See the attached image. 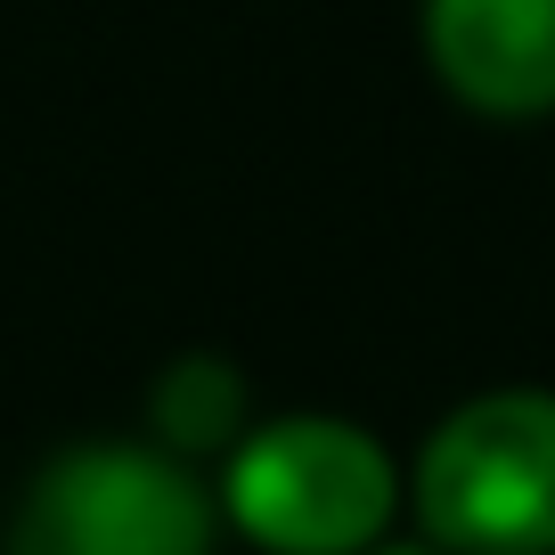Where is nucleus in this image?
<instances>
[{"instance_id":"obj_1","label":"nucleus","mask_w":555,"mask_h":555,"mask_svg":"<svg viewBox=\"0 0 555 555\" xmlns=\"http://www.w3.org/2000/svg\"><path fill=\"white\" fill-rule=\"evenodd\" d=\"M221 531L254 555H367L392 539L409 474L376 425L344 409L254 416V434L212 474Z\"/></svg>"},{"instance_id":"obj_2","label":"nucleus","mask_w":555,"mask_h":555,"mask_svg":"<svg viewBox=\"0 0 555 555\" xmlns=\"http://www.w3.org/2000/svg\"><path fill=\"white\" fill-rule=\"evenodd\" d=\"M416 539L441 555H555V384H490L409 457Z\"/></svg>"},{"instance_id":"obj_3","label":"nucleus","mask_w":555,"mask_h":555,"mask_svg":"<svg viewBox=\"0 0 555 555\" xmlns=\"http://www.w3.org/2000/svg\"><path fill=\"white\" fill-rule=\"evenodd\" d=\"M221 506L156 441H66L25 474L0 555H221Z\"/></svg>"},{"instance_id":"obj_4","label":"nucleus","mask_w":555,"mask_h":555,"mask_svg":"<svg viewBox=\"0 0 555 555\" xmlns=\"http://www.w3.org/2000/svg\"><path fill=\"white\" fill-rule=\"evenodd\" d=\"M425 66L482 122L555 115V0H416Z\"/></svg>"},{"instance_id":"obj_5","label":"nucleus","mask_w":555,"mask_h":555,"mask_svg":"<svg viewBox=\"0 0 555 555\" xmlns=\"http://www.w3.org/2000/svg\"><path fill=\"white\" fill-rule=\"evenodd\" d=\"M254 434V384L229 351H172L147 384V441L172 450L180 466H221Z\"/></svg>"},{"instance_id":"obj_6","label":"nucleus","mask_w":555,"mask_h":555,"mask_svg":"<svg viewBox=\"0 0 555 555\" xmlns=\"http://www.w3.org/2000/svg\"><path fill=\"white\" fill-rule=\"evenodd\" d=\"M367 555H441V547H425V539H384V547H367Z\"/></svg>"}]
</instances>
